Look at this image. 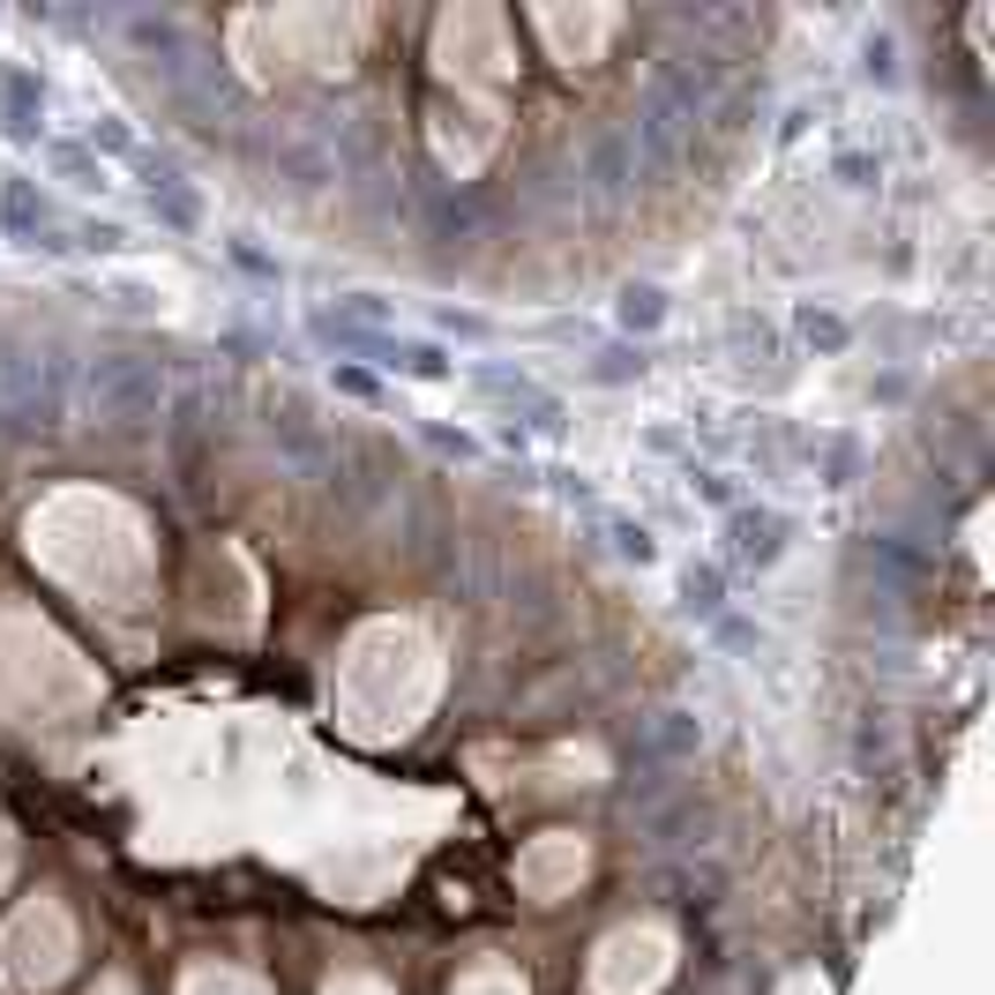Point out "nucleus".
<instances>
[{"mask_svg": "<svg viewBox=\"0 0 995 995\" xmlns=\"http://www.w3.org/2000/svg\"><path fill=\"white\" fill-rule=\"evenodd\" d=\"M166 405V374L150 360H127V352H105L90 360V419L105 427H150Z\"/></svg>", "mask_w": 995, "mask_h": 995, "instance_id": "obj_1", "label": "nucleus"}, {"mask_svg": "<svg viewBox=\"0 0 995 995\" xmlns=\"http://www.w3.org/2000/svg\"><path fill=\"white\" fill-rule=\"evenodd\" d=\"M726 540H734V562H756V569H771L779 554H787V517L779 509H726Z\"/></svg>", "mask_w": 995, "mask_h": 995, "instance_id": "obj_2", "label": "nucleus"}, {"mask_svg": "<svg viewBox=\"0 0 995 995\" xmlns=\"http://www.w3.org/2000/svg\"><path fill=\"white\" fill-rule=\"evenodd\" d=\"M374 368H389V374H412V382H450V374H456L442 344H405L397 330L382 337V352H374Z\"/></svg>", "mask_w": 995, "mask_h": 995, "instance_id": "obj_3", "label": "nucleus"}, {"mask_svg": "<svg viewBox=\"0 0 995 995\" xmlns=\"http://www.w3.org/2000/svg\"><path fill=\"white\" fill-rule=\"evenodd\" d=\"M697 742H704V726H697L689 711H659V719H652V734H644V748H652V756H666V764L697 756Z\"/></svg>", "mask_w": 995, "mask_h": 995, "instance_id": "obj_4", "label": "nucleus"}, {"mask_svg": "<svg viewBox=\"0 0 995 995\" xmlns=\"http://www.w3.org/2000/svg\"><path fill=\"white\" fill-rule=\"evenodd\" d=\"M681 607H689L697 622H719V614H726V577H719L711 562H689V569H681Z\"/></svg>", "mask_w": 995, "mask_h": 995, "instance_id": "obj_5", "label": "nucleus"}, {"mask_svg": "<svg viewBox=\"0 0 995 995\" xmlns=\"http://www.w3.org/2000/svg\"><path fill=\"white\" fill-rule=\"evenodd\" d=\"M0 225H8L15 240H31V248H38V233H45V203L31 195V180H8V188H0Z\"/></svg>", "mask_w": 995, "mask_h": 995, "instance_id": "obj_6", "label": "nucleus"}, {"mask_svg": "<svg viewBox=\"0 0 995 995\" xmlns=\"http://www.w3.org/2000/svg\"><path fill=\"white\" fill-rule=\"evenodd\" d=\"M652 368V360H644V344H607V352H591V382H607V389H614V382H636V374Z\"/></svg>", "mask_w": 995, "mask_h": 995, "instance_id": "obj_7", "label": "nucleus"}, {"mask_svg": "<svg viewBox=\"0 0 995 995\" xmlns=\"http://www.w3.org/2000/svg\"><path fill=\"white\" fill-rule=\"evenodd\" d=\"M150 210L166 217L172 233H195V217H203V203H195V188H180V180H166V188H150Z\"/></svg>", "mask_w": 995, "mask_h": 995, "instance_id": "obj_8", "label": "nucleus"}, {"mask_svg": "<svg viewBox=\"0 0 995 995\" xmlns=\"http://www.w3.org/2000/svg\"><path fill=\"white\" fill-rule=\"evenodd\" d=\"M659 323H666V292L659 285H629L622 292V330L644 337V330H659Z\"/></svg>", "mask_w": 995, "mask_h": 995, "instance_id": "obj_9", "label": "nucleus"}, {"mask_svg": "<svg viewBox=\"0 0 995 995\" xmlns=\"http://www.w3.org/2000/svg\"><path fill=\"white\" fill-rule=\"evenodd\" d=\"M801 337H809L816 352H846V344H853V330H846L838 315H824V307H801Z\"/></svg>", "mask_w": 995, "mask_h": 995, "instance_id": "obj_10", "label": "nucleus"}, {"mask_svg": "<svg viewBox=\"0 0 995 995\" xmlns=\"http://www.w3.org/2000/svg\"><path fill=\"white\" fill-rule=\"evenodd\" d=\"M607 532H614V554H622V562H636V569H644V562H652V554H659V540H652V532H644V524H629V517H614V524H607Z\"/></svg>", "mask_w": 995, "mask_h": 995, "instance_id": "obj_11", "label": "nucleus"}, {"mask_svg": "<svg viewBox=\"0 0 995 995\" xmlns=\"http://www.w3.org/2000/svg\"><path fill=\"white\" fill-rule=\"evenodd\" d=\"M853 464H861V450H853V434H830L824 442V487H853Z\"/></svg>", "mask_w": 995, "mask_h": 995, "instance_id": "obj_12", "label": "nucleus"}, {"mask_svg": "<svg viewBox=\"0 0 995 995\" xmlns=\"http://www.w3.org/2000/svg\"><path fill=\"white\" fill-rule=\"evenodd\" d=\"M689 487H697L711 509H742V495H734V479H726V472H689Z\"/></svg>", "mask_w": 995, "mask_h": 995, "instance_id": "obj_13", "label": "nucleus"}, {"mask_svg": "<svg viewBox=\"0 0 995 995\" xmlns=\"http://www.w3.org/2000/svg\"><path fill=\"white\" fill-rule=\"evenodd\" d=\"M90 150H105V158H135V135L121 121H98L90 127Z\"/></svg>", "mask_w": 995, "mask_h": 995, "instance_id": "obj_14", "label": "nucleus"}, {"mask_svg": "<svg viewBox=\"0 0 995 995\" xmlns=\"http://www.w3.org/2000/svg\"><path fill=\"white\" fill-rule=\"evenodd\" d=\"M861 76H875V83H891V76H898V60H891V38H869V45H861Z\"/></svg>", "mask_w": 995, "mask_h": 995, "instance_id": "obj_15", "label": "nucleus"}, {"mask_svg": "<svg viewBox=\"0 0 995 995\" xmlns=\"http://www.w3.org/2000/svg\"><path fill=\"white\" fill-rule=\"evenodd\" d=\"M121 240H127V233L113 225V217H90V225H83V248H98V255H113Z\"/></svg>", "mask_w": 995, "mask_h": 995, "instance_id": "obj_16", "label": "nucleus"}, {"mask_svg": "<svg viewBox=\"0 0 995 995\" xmlns=\"http://www.w3.org/2000/svg\"><path fill=\"white\" fill-rule=\"evenodd\" d=\"M869 172H875V158H861V150L838 158V180H846V188H869Z\"/></svg>", "mask_w": 995, "mask_h": 995, "instance_id": "obj_17", "label": "nucleus"}, {"mask_svg": "<svg viewBox=\"0 0 995 995\" xmlns=\"http://www.w3.org/2000/svg\"><path fill=\"white\" fill-rule=\"evenodd\" d=\"M442 330H456V337H487V315H456V307H442Z\"/></svg>", "mask_w": 995, "mask_h": 995, "instance_id": "obj_18", "label": "nucleus"}, {"mask_svg": "<svg viewBox=\"0 0 995 995\" xmlns=\"http://www.w3.org/2000/svg\"><path fill=\"white\" fill-rule=\"evenodd\" d=\"M337 389H352V397H382L374 374H360V368H337Z\"/></svg>", "mask_w": 995, "mask_h": 995, "instance_id": "obj_19", "label": "nucleus"}]
</instances>
